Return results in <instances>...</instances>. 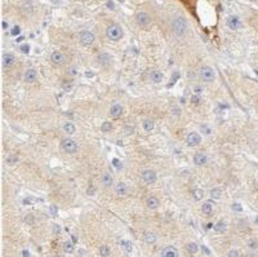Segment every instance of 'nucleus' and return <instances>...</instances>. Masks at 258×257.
Here are the masks:
<instances>
[{
    "mask_svg": "<svg viewBox=\"0 0 258 257\" xmlns=\"http://www.w3.org/2000/svg\"><path fill=\"white\" fill-rule=\"evenodd\" d=\"M187 30H189V24L185 17L178 16V17L173 18V21H172V31H173V34L176 36L181 38V36L186 35Z\"/></svg>",
    "mask_w": 258,
    "mask_h": 257,
    "instance_id": "f257e3e1",
    "label": "nucleus"
},
{
    "mask_svg": "<svg viewBox=\"0 0 258 257\" xmlns=\"http://www.w3.org/2000/svg\"><path fill=\"white\" fill-rule=\"evenodd\" d=\"M123 28H121L119 25H111L107 27V30H106V35H107V38H109L110 40L112 41H118L120 40L121 38H123Z\"/></svg>",
    "mask_w": 258,
    "mask_h": 257,
    "instance_id": "f03ea898",
    "label": "nucleus"
},
{
    "mask_svg": "<svg viewBox=\"0 0 258 257\" xmlns=\"http://www.w3.org/2000/svg\"><path fill=\"white\" fill-rule=\"evenodd\" d=\"M199 75H200V79L205 83H210L216 79V72H214V70L210 66H202L199 70Z\"/></svg>",
    "mask_w": 258,
    "mask_h": 257,
    "instance_id": "7ed1b4c3",
    "label": "nucleus"
},
{
    "mask_svg": "<svg viewBox=\"0 0 258 257\" xmlns=\"http://www.w3.org/2000/svg\"><path fill=\"white\" fill-rule=\"evenodd\" d=\"M61 148L64 152H67V154H75L79 149V146H77V142L75 141V139L73 138H64L63 141L61 142Z\"/></svg>",
    "mask_w": 258,
    "mask_h": 257,
    "instance_id": "20e7f679",
    "label": "nucleus"
},
{
    "mask_svg": "<svg viewBox=\"0 0 258 257\" xmlns=\"http://www.w3.org/2000/svg\"><path fill=\"white\" fill-rule=\"evenodd\" d=\"M200 142H202V136H200V133H198V132H190L187 137H186V143H187L190 148H195V146L200 145Z\"/></svg>",
    "mask_w": 258,
    "mask_h": 257,
    "instance_id": "39448f33",
    "label": "nucleus"
},
{
    "mask_svg": "<svg viewBox=\"0 0 258 257\" xmlns=\"http://www.w3.org/2000/svg\"><path fill=\"white\" fill-rule=\"evenodd\" d=\"M135 21H137V24L141 27H146L151 24V17H150V14L146 12H139V13H137V16H135Z\"/></svg>",
    "mask_w": 258,
    "mask_h": 257,
    "instance_id": "423d86ee",
    "label": "nucleus"
},
{
    "mask_svg": "<svg viewBox=\"0 0 258 257\" xmlns=\"http://www.w3.org/2000/svg\"><path fill=\"white\" fill-rule=\"evenodd\" d=\"M80 43L83 44V45H92L93 43H94V40H96V36L93 35L90 31H83V32H80Z\"/></svg>",
    "mask_w": 258,
    "mask_h": 257,
    "instance_id": "0eeeda50",
    "label": "nucleus"
},
{
    "mask_svg": "<svg viewBox=\"0 0 258 257\" xmlns=\"http://www.w3.org/2000/svg\"><path fill=\"white\" fill-rule=\"evenodd\" d=\"M156 178H157V174L152 169H145L142 172V180L145 183H152L156 181Z\"/></svg>",
    "mask_w": 258,
    "mask_h": 257,
    "instance_id": "6e6552de",
    "label": "nucleus"
},
{
    "mask_svg": "<svg viewBox=\"0 0 258 257\" xmlns=\"http://www.w3.org/2000/svg\"><path fill=\"white\" fill-rule=\"evenodd\" d=\"M23 79H25V82L28 83V84H32L36 82V79H38V72L35 69H27L25 71V75H23Z\"/></svg>",
    "mask_w": 258,
    "mask_h": 257,
    "instance_id": "1a4fd4ad",
    "label": "nucleus"
},
{
    "mask_svg": "<svg viewBox=\"0 0 258 257\" xmlns=\"http://www.w3.org/2000/svg\"><path fill=\"white\" fill-rule=\"evenodd\" d=\"M226 24L227 26L231 28V30H239V28L241 27V21L238 16H230L227 18L226 21Z\"/></svg>",
    "mask_w": 258,
    "mask_h": 257,
    "instance_id": "9d476101",
    "label": "nucleus"
},
{
    "mask_svg": "<svg viewBox=\"0 0 258 257\" xmlns=\"http://www.w3.org/2000/svg\"><path fill=\"white\" fill-rule=\"evenodd\" d=\"M2 62H3V67H12V66L16 63V57L12 53H4L2 57Z\"/></svg>",
    "mask_w": 258,
    "mask_h": 257,
    "instance_id": "9b49d317",
    "label": "nucleus"
},
{
    "mask_svg": "<svg viewBox=\"0 0 258 257\" xmlns=\"http://www.w3.org/2000/svg\"><path fill=\"white\" fill-rule=\"evenodd\" d=\"M161 257H177L178 256V249L174 246H167L160 253Z\"/></svg>",
    "mask_w": 258,
    "mask_h": 257,
    "instance_id": "f8f14e48",
    "label": "nucleus"
},
{
    "mask_svg": "<svg viewBox=\"0 0 258 257\" xmlns=\"http://www.w3.org/2000/svg\"><path fill=\"white\" fill-rule=\"evenodd\" d=\"M148 78L155 84L161 83V80H163V72L160 70H156V69L155 70H151V71H150V74H148Z\"/></svg>",
    "mask_w": 258,
    "mask_h": 257,
    "instance_id": "ddd939ff",
    "label": "nucleus"
},
{
    "mask_svg": "<svg viewBox=\"0 0 258 257\" xmlns=\"http://www.w3.org/2000/svg\"><path fill=\"white\" fill-rule=\"evenodd\" d=\"M194 163L199 167H203L208 163V156L203 152H198V154H195V156H194Z\"/></svg>",
    "mask_w": 258,
    "mask_h": 257,
    "instance_id": "4468645a",
    "label": "nucleus"
},
{
    "mask_svg": "<svg viewBox=\"0 0 258 257\" xmlns=\"http://www.w3.org/2000/svg\"><path fill=\"white\" fill-rule=\"evenodd\" d=\"M146 205H147V208H150V209H156V208H159L160 202H159V199H157L156 196H148L147 200H146Z\"/></svg>",
    "mask_w": 258,
    "mask_h": 257,
    "instance_id": "2eb2a0df",
    "label": "nucleus"
},
{
    "mask_svg": "<svg viewBox=\"0 0 258 257\" xmlns=\"http://www.w3.org/2000/svg\"><path fill=\"white\" fill-rule=\"evenodd\" d=\"M51 61L54 65H62L64 62V56L61 52H53L51 54Z\"/></svg>",
    "mask_w": 258,
    "mask_h": 257,
    "instance_id": "dca6fc26",
    "label": "nucleus"
},
{
    "mask_svg": "<svg viewBox=\"0 0 258 257\" xmlns=\"http://www.w3.org/2000/svg\"><path fill=\"white\" fill-rule=\"evenodd\" d=\"M121 114H123V107H121V105L115 104V105L111 106L110 115L112 116V118H119V116H121Z\"/></svg>",
    "mask_w": 258,
    "mask_h": 257,
    "instance_id": "f3484780",
    "label": "nucleus"
},
{
    "mask_svg": "<svg viewBox=\"0 0 258 257\" xmlns=\"http://www.w3.org/2000/svg\"><path fill=\"white\" fill-rule=\"evenodd\" d=\"M115 191H116V194L119 196H124L128 193V187H127V185L124 182H119L116 185V187H115Z\"/></svg>",
    "mask_w": 258,
    "mask_h": 257,
    "instance_id": "a211bd4d",
    "label": "nucleus"
},
{
    "mask_svg": "<svg viewBox=\"0 0 258 257\" xmlns=\"http://www.w3.org/2000/svg\"><path fill=\"white\" fill-rule=\"evenodd\" d=\"M143 240L146 242V243H155V242L157 240V237H156V234L152 233V231H146L145 233V235H143Z\"/></svg>",
    "mask_w": 258,
    "mask_h": 257,
    "instance_id": "6ab92c4d",
    "label": "nucleus"
},
{
    "mask_svg": "<svg viewBox=\"0 0 258 257\" xmlns=\"http://www.w3.org/2000/svg\"><path fill=\"white\" fill-rule=\"evenodd\" d=\"M202 212L205 216H210L213 213V204L210 202H205L202 205Z\"/></svg>",
    "mask_w": 258,
    "mask_h": 257,
    "instance_id": "aec40b11",
    "label": "nucleus"
},
{
    "mask_svg": "<svg viewBox=\"0 0 258 257\" xmlns=\"http://www.w3.org/2000/svg\"><path fill=\"white\" fill-rule=\"evenodd\" d=\"M63 132H64L66 135H74L75 132H76V128H75V126H74L73 123L67 122V123L63 124Z\"/></svg>",
    "mask_w": 258,
    "mask_h": 257,
    "instance_id": "412c9836",
    "label": "nucleus"
},
{
    "mask_svg": "<svg viewBox=\"0 0 258 257\" xmlns=\"http://www.w3.org/2000/svg\"><path fill=\"white\" fill-rule=\"evenodd\" d=\"M142 128L145 129V131H147V132L152 131V129L155 128V123H154V120H151V119H145V120L142 122Z\"/></svg>",
    "mask_w": 258,
    "mask_h": 257,
    "instance_id": "4be33fe9",
    "label": "nucleus"
},
{
    "mask_svg": "<svg viewBox=\"0 0 258 257\" xmlns=\"http://www.w3.org/2000/svg\"><path fill=\"white\" fill-rule=\"evenodd\" d=\"M101 182H102V185L106 186V187H109L112 185V177H111V174L110 173H103L102 174V178H101Z\"/></svg>",
    "mask_w": 258,
    "mask_h": 257,
    "instance_id": "5701e85b",
    "label": "nucleus"
},
{
    "mask_svg": "<svg viewBox=\"0 0 258 257\" xmlns=\"http://www.w3.org/2000/svg\"><path fill=\"white\" fill-rule=\"evenodd\" d=\"M186 249H187V251H189L191 255H195V253L199 252L200 247H199L196 243H194V242H190V243H187V246H186Z\"/></svg>",
    "mask_w": 258,
    "mask_h": 257,
    "instance_id": "b1692460",
    "label": "nucleus"
},
{
    "mask_svg": "<svg viewBox=\"0 0 258 257\" xmlns=\"http://www.w3.org/2000/svg\"><path fill=\"white\" fill-rule=\"evenodd\" d=\"M213 227H214V231H216V233H225V231L227 230V225H226V222H223V221L217 222Z\"/></svg>",
    "mask_w": 258,
    "mask_h": 257,
    "instance_id": "393cba45",
    "label": "nucleus"
},
{
    "mask_svg": "<svg viewBox=\"0 0 258 257\" xmlns=\"http://www.w3.org/2000/svg\"><path fill=\"white\" fill-rule=\"evenodd\" d=\"M120 247H121V249H123V251H125L128 253H131L132 249H133L132 243H131V242H128V240H121L120 242Z\"/></svg>",
    "mask_w": 258,
    "mask_h": 257,
    "instance_id": "a878e982",
    "label": "nucleus"
},
{
    "mask_svg": "<svg viewBox=\"0 0 258 257\" xmlns=\"http://www.w3.org/2000/svg\"><path fill=\"white\" fill-rule=\"evenodd\" d=\"M110 61H111V57H110V54H107V53H101L98 56V62L101 63V65H107V63H110Z\"/></svg>",
    "mask_w": 258,
    "mask_h": 257,
    "instance_id": "bb28decb",
    "label": "nucleus"
},
{
    "mask_svg": "<svg viewBox=\"0 0 258 257\" xmlns=\"http://www.w3.org/2000/svg\"><path fill=\"white\" fill-rule=\"evenodd\" d=\"M192 196H194V199H195L196 202H199V200H202L204 198V191L202 189H195L192 191Z\"/></svg>",
    "mask_w": 258,
    "mask_h": 257,
    "instance_id": "cd10ccee",
    "label": "nucleus"
},
{
    "mask_svg": "<svg viewBox=\"0 0 258 257\" xmlns=\"http://www.w3.org/2000/svg\"><path fill=\"white\" fill-rule=\"evenodd\" d=\"M221 196H222V190L219 187H214L210 191V198H212V199H214V200L221 199Z\"/></svg>",
    "mask_w": 258,
    "mask_h": 257,
    "instance_id": "c85d7f7f",
    "label": "nucleus"
},
{
    "mask_svg": "<svg viewBox=\"0 0 258 257\" xmlns=\"http://www.w3.org/2000/svg\"><path fill=\"white\" fill-rule=\"evenodd\" d=\"M99 255L103 256V257H109L111 255V249L109 246H102L101 248H99Z\"/></svg>",
    "mask_w": 258,
    "mask_h": 257,
    "instance_id": "c756f323",
    "label": "nucleus"
},
{
    "mask_svg": "<svg viewBox=\"0 0 258 257\" xmlns=\"http://www.w3.org/2000/svg\"><path fill=\"white\" fill-rule=\"evenodd\" d=\"M63 249L66 253H73L74 252V242H66V243L63 244Z\"/></svg>",
    "mask_w": 258,
    "mask_h": 257,
    "instance_id": "7c9ffc66",
    "label": "nucleus"
},
{
    "mask_svg": "<svg viewBox=\"0 0 258 257\" xmlns=\"http://www.w3.org/2000/svg\"><path fill=\"white\" fill-rule=\"evenodd\" d=\"M66 74L69 76H76L77 75V69L75 67V66H70V67H67V70H66Z\"/></svg>",
    "mask_w": 258,
    "mask_h": 257,
    "instance_id": "2f4dec72",
    "label": "nucleus"
},
{
    "mask_svg": "<svg viewBox=\"0 0 258 257\" xmlns=\"http://www.w3.org/2000/svg\"><path fill=\"white\" fill-rule=\"evenodd\" d=\"M112 129V124L110 122H103L102 127H101V131L102 132H110Z\"/></svg>",
    "mask_w": 258,
    "mask_h": 257,
    "instance_id": "473e14b6",
    "label": "nucleus"
},
{
    "mask_svg": "<svg viewBox=\"0 0 258 257\" xmlns=\"http://www.w3.org/2000/svg\"><path fill=\"white\" fill-rule=\"evenodd\" d=\"M178 79H180V74H178V72H174V74L172 75L170 80H169V84H168V87H172V85L174 84V82H177Z\"/></svg>",
    "mask_w": 258,
    "mask_h": 257,
    "instance_id": "72a5a7b5",
    "label": "nucleus"
},
{
    "mask_svg": "<svg viewBox=\"0 0 258 257\" xmlns=\"http://www.w3.org/2000/svg\"><path fill=\"white\" fill-rule=\"evenodd\" d=\"M192 91H194V94H199V96H202L204 88H203L202 85H195V87L192 88Z\"/></svg>",
    "mask_w": 258,
    "mask_h": 257,
    "instance_id": "f704fd0d",
    "label": "nucleus"
},
{
    "mask_svg": "<svg viewBox=\"0 0 258 257\" xmlns=\"http://www.w3.org/2000/svg\"><path fill=\"white\" fill-rule=\"evenodd\" d=\"M231 208H232L234 212H241V211H243V205H241L240 203H234V204L231 205Z\"/></svg>",
    "mask_w": 258,
    "mask_h": 257,
    "instance_id": "c9c22d12",
    "label": "nucleus"
},
{
    "mask_svg": "<svg viewBox=\"0 0 258 257\" xmlns=\"http://www.w3.org/2000/svg\"><path fill=\"white\" fill-rule=\"evenodd\" d=\"M202 132H203L204 135H206V136H209V135L212 133V131H210V128L208 127V126L205 127V124H203V126H202Z\"/></svg>",
    "mask_w": 258,
    "mask_h": 257,
    "instance_id": "e433bc0d",
    "label": "nucleus"
},
{
    "mask_svg": "<svg viewBox=\"0 0 258 257\" xmlns=\"http://www.w3.org/2000/svg\"><path fill=\"white\" fill-rule=\"evenodd\" d=\"M19 32H21V28H19L18 26H14V27L12 28V30H10V34H12L13 36H17Z\"/></svg>",
    "mask_w": 258,
    "mask_h": 257,
    "instance_id": "4c0bfd02",
    "label": "nucleus"
},
{
    "mask_svg": "<svg viewBox=\"0 0 258 257\" xmlns=\"http://www.w3.org/2000/svg\"><path fill=\"white\" fill-rule=\"evenodd\" d=\"M248 247H249V248H252V249H256V248L258 247V244L256 243V240H254V239H250V240L248 242Z\"/></svg>",
    "mask_w": 258,
    "mask_h": 257,
    "instance_id": "58836bf2",
    "label": "nucleus"
},
{
    "mask_svg": "<svg viewBox=\"0 0 258 257\" xmlns=\"http://www.w3.org/2000/svg\"><path fill=\"white\" fill-rule=\"evenodd\" d=\"M172 114L174 116H180L181 115V109L180 107H172Z\"/></svg>",
    "mask_w": 258,
    "mask_h": 257,
    "instance_id": "ea45409f",
    "label": "nucleus"
},
{
    "mask_svg": "<svg viewBox=\"0 0 258 257\" xmlns=\"http://www.w3.org/2000/svg\"><path fill=\"white\" fill-rule=\"evenodd\" d=\"M112 165H115V167L118 168V169H120V168L123 167V165H121V161H120L119 159H116V158H115V159H112Z\"/></svg>",
    "mask_w": 258,
    "mask_h": 257,
    "instance_id": "a19ab883",
    "label": "nucleus"
},
{
    "mask_svg": "<svg viewBox=\"0 0 258 257\" xmlns=\"http://www.w3.org/2000/svg\"><path fill=\"white\" fill-rule=\"evenodd\" d=\"M191 101H192V104H199L200 102V96L199 94H192V97H191Z\"/></svg>",
    "mask_w": 258,
    "mask_h": 257,
    "instance_id": "79ce46f5",
    "label": "nucleus"
},
{
    "mask_svg": "<svg viewBox=\"0 0 258 257\" xmlns=\"http://www.w3.org/2000/svg\"><path fill=\"white\" fill-rule=\"evenodd\" d=\"M227 256H228V257H238V256H239V252L235 251V249H232V251H230V252L227 253Z\"/></svg>",
    "mask_w": 258,
    "mask_h": 257,
    "instance_id": "37998d69",
    "label": "nucleus"
},
{
    "mask_svg": "<svg viewBox=\"0 0 258 257\" xmlns=\"http://www.w3.org/2000/svg\"><path fill=\"white\" fill-rule=\"evenodd\" d=\"M202 249H203V255H206V256H210V255H212V253H210V251H209V249H208L205 246H203V247H202Z\"/></svg>",
    "mask_w": 258,
    "mask_h": 257,
    "instance_id": "c03bdc74",
    "label": "nucleus"
},
{
    "mask_svg": "<svg viewBox=\"0 0 258 257\" xmlns=\"http://www.w3.org/2000/svg\"><path fill=\"white\" fill-rule=\"evenodd\" d=\"M26 222H34V216L32 215H27L26 216Z\"/></svg>",
    "mask_w": 258,
    "mask_h": 257,
    "instance_id": "a18cd8bd",
    "label": "nucleus"
},
{
    "mask_svg": "<svg viewBox=\"0 0 258 257\" xmlns=\"http://www.w3.org/2000/svg\"><path fill=\"white\" fill-rule=\"evenodd\" d=\"M94 191H96L94 186H89V189H88V195H93V194H94Z\"/></svg>",
    "mask_w": 258,
    "mask_h": 257,
    "instance_id": "49530a36",
    "label": "nucleus"
},
{
    "mask_svg": "<svg viewBox=\"0 0 258 257\" xmlns=\"http://www.w3.org/2000/svg\"><path fill=\"white\" fill-rule=\"evenodd\" d=\"M51 213H53L54 216L57 215V207H56V205H52V207H51Z\"/></svg>",
    "mask_w": 258,
    "mask_h": 257,
    "instance_id": "de8ad7c7",
    "label": "nucleus"
},
{
    "mask_svg": "<svg viewBox=\"0 0 258 257\" xmlns=\"http://www.w3.org/2000/svg\"><path fill=\"white\" fill-rule=\"evenodd\" d=\"M21 49H22L25 53H27V52H28V47H27V45H23V47H21Z\"/></svg>",
    "mask_w": 258,
    "mask_h": 257,
    "instance_id": "09e8293b",
    "label": "nucleus"
},
{
    "mask_svg": "<svg viewBox=\"0 0 258 257\" xmlns=\"http://www.w3.org/2000/svg\"><path fill=\"white\" fill-rule=\"evenodd\" d=\"M22 256H30V252L28 251H22V253H21Z\"/></svg>",
    "mask_w": 258,
    "mask_h": 257,
    "instance_id": "8fccbe9b",
    "label": "nucleus"
},
{
    "mask_svg": "<svg viewBox=\"0 0 258 257\" xmlns=\"http://www.w3.org/2000/svg\"><path fill=\"white\" fill-rule=\"evenodd\" d=\"M6 27H8V24H6V22L4 21V22H3V28H6Z\"/></svg>",
    "mask_w": 258,
    "mask_h": 257,
    "instance_id": "3c124183",
    "label": "nucleus"
},
{
    "mask_svg": "<svg viewBox=\"0 0 258 257\" xmlns=\"http://www.w3.org/2000/svg\"><path fill=\"white\" fill-rule=\"evenodd\" d=\"M93 75H94V74H93V72H90V71H88V72H87V76H89V78H90V76H93Z\"/></svg>",
    "mask_w": 258,
    "mask_h": 257,
    "instance_id": "603ef678",
    "label": "nucleus"
},
{
    "mask_svg": "<svg viewBox=\"0 0 258 257\" xmlns=\"http://www.w3.org/2000/svg\"><path fill=\"white\" fill-rule=\"evenodd\" d=\"M185 102H186V98L182 97V98H181V104H185Z\"/></svg>",
    "mask_w": 258,
    "mask_h": 257,
    "instance_id": "864d4df0",
    "label": "nucleus"
},
{
    "mask_svg": "<svg viewBox=\"0 0 258 257\" xmlns=\"http://www.w3.org/2000/svg\"><path fill=\"white\" fill-rule=\"evenodd\" d=\"M71 239H73V242H74V243H76V237H73Z\"/></svg>",
    "mask_w": 258,
    "mask_h": 257,
    "instance_id": "5fc2aeb1",
    "label": "nucleus"
}]
</instances>
